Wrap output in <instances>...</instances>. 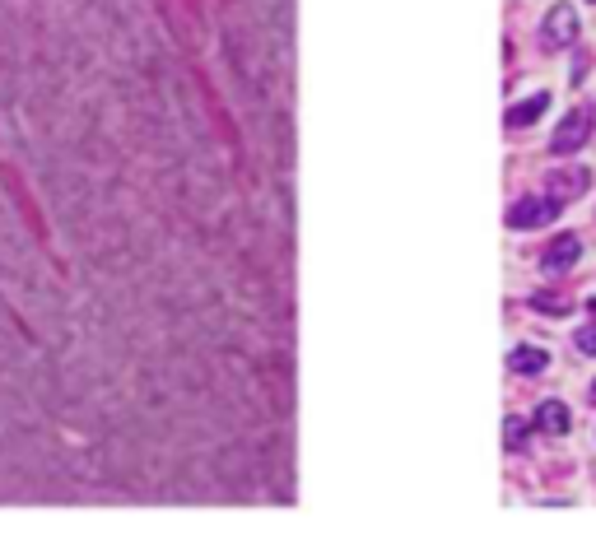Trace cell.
Returning a JSON list of instances; mask_svg holds the SVG:
<instances>
[{
	"instance_id": "12",
	"label": "cell",
	"mask_w": 596,
	"mask_h": 535,
	"mask_svg": "<svg viewBox=\"0 0 596 535\" xmlns=\"http://www.w3.org/2000/svg\"><path fill=\"white\" fill-rule=\"evenodd\" d=\"M592 401H596V382H592Z\"/></svg>"
},
{
	"instance_id": "8",
	"label": "cell",
	"mask_w": 596,
	"mask_h": 535,
	"mask_svg": "<svg viewBox=\"0 0 596 535\" xmlns=\"http://www.w3.org/2000/svg\"><path fill=\"white\" fill-rule=\"evenodd\" d=\"M569 424H573V419H569V410H564L559 401H545L541 410H536V428H541V433H555V438H559V433H569Z\"/></svg>"
},
{
	"instance_id": "4",
	"label": "cell",
	"mask_w": 596,
	"mask_h": 535,
	"mask_svg": "<svg viewBox=\"0 0 596 535\" xmlns=\"http://www.w3.org/2000/svg\"><path fill=\"white\" fill-rule=\"evenodd\" d=\"M583 256V242H578V233H559L550 247H545V256H541V266L550 270V275H564V270L573 266Z\"/></svg>"
},
{
	"instance_id": "10",
	"label": "cell",
	"mask_w": 596,
	"mask_h": 535,
	"mask_svg": "<svg viewBox=\"0 0 596 535\" xmlns=\"http://www.w3.org/2000/svg\"><path fill=\"white\" fill-rule=\"evenodd\" d=\"M573 340H578V349H583V354H596V321H587V326L573 335Z\"/></svg>"
},
{
	"instance_id": "9",
	"label": "cell",
	"mask_w": 596,
	"mask_h": 535,
	"mask_svg": "<svg viewBox=\"0 0 596 535\" xmlns=\"http://www.w3.org/2000/svg\"><path fill=\"white\" fill-rule=\"evenodd\" d=\"M522 442H527V424H522V419H503V447H508V452H522Z\"/></svg>"
},
{
	"instance_id": "7",
	"label": "cell",
	"mask_w": 596,
	"mask_h": 535,
	"mask_svg": "<svg viewBox=\"0 0 596 535\" xmlns=\"http://www.w3.org/2000/svg\"><path fill=\"white\" fill-rule=\"evenodd\" d=\"M587 182H592V173L587 168H569V173H555L550 177V196H559V201H569V196H583L587 191Z\"/></svg>"
},
{
	"instance_id": "2",
	"label": "cell",
	"mask_w": 596,
	"mask_h": 535,
	"mask_svg": "<svg viewBox=\"0 0 596 535\" xmlns=\"http://www.w3.org/2000/svg\"><path fill=\"white\" fill-rule=\"evenodd\" d=\"M559 210H564V201H559V196H527V201H517L513 210H508V228L527 233V228L555 224Z\"/></svg>"
},
{
	"instance_id": "3",
	"label": "cell",
	"mask_w": 596,
	"mask_h": 535,
	"mask_svg": "<svg viewBox=\"0 0 596 535\" xmlns=\"http://www.w3.org/2000/svg\"><path fill=\"white\" fill-rule=\"evenodd\" d=\"M592 126H596V112L592 107H578V112H569V117L559 121L550 149H555V154H578V149L592 140Z\"/></svg>"
},
{
	"instance_id": "1",
	"label": "cell",
	"mask_w": 596,
	"mask_h": 535,
	"mask_svg": "<svg viewBox=\"0 0 596 535\" xmlns=\"http://www.w3.org/2000/svg\"><path fill=\"white\" fill-rule=\"evenodd\" d=\"M578 10H573L569 0H559V5H550V14H545V24H541V38L550 52H564V47H573L578 42Z\"/></svg>"
},
{
	"instance_id": "5",
	"label": "cell",
	"mask_w": 596,
	"mask_h": 535,
	"mask_svg": "<svg viewBox=\"0 0 596 535\" xmlns=\"http://www.w3.org/2000/svg\"><path fill=\"white\" fill-rule=\"evenodd\" d=\"M550 368V349L545 345H513L508 354V373H522V377H536Z\"/></svg>"
},
{
	"instance_id": "11",
	"label": "cell",
	"mask_w": 596,
	"mask_h": 535,
	"mask_svg": "<svg viewBox=\"0 0 596 535\" xmlns=\"http://www.w3.org/2000/svg\"><path fill=\"white\" fill-rule=\"evenodd\" d=\"M531 308H536V312H564V303H559L555 294H536V298H531Z\"/></svg>"
},
{
	"instance_id": "6",
	"label": "cell",
	"mask_w": 596,
	"mask_h": 535,
	"mask_svg": "<svg viewBox=\"0 0 596 535\" xmlns=\"http://www.w3.org/2000/svg\"><path fill=\"white\" fill-rule=\"evenodd\" d=\"M545 107H550V94H531V98H522V103L508 107V112H503V121H508L513 131H522V126H531V121H541Z\"/></svg>"
}]
</instances>
